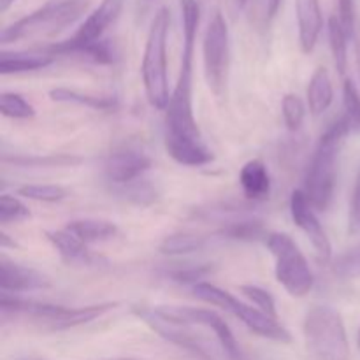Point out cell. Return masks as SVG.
I'll use <instances>...</instances> for the list:
<instances>
[{
  "mask_svg": "<svg viewBox=\"0 0 360 360\" xmlns=\"http://www.w3.org/2000/svg\"><path fill=\"white\" fill-rule=\"evenodd\" d=\"M193 60L181 58L178 81L171 94L164 120V144L169 157L186 167H202L214 160L197 125L192 97Z\"/></svg>",
  "mask_w": 360,
  "mask_h": 360,
  "instance_id": "cell-1",
  "label": "cell"
},
{
  "mask_svg": "<svg viewBox=\"0 0 360 360\" xmlns=\"http://www.w3.org/2000/svg\"><path fill=\"white\" fill-rule=\"evenodd\" d=\"M352 132V127L345 116L327 127L320 137L313 157L309 160L304 179V193L316 211H326L330 206L336 188L338 155L343 141Z\"/></svg>",
  "mask_w": 360,
  "mask_h": 360,
  "instance_id": "cell-2",
  "label": "cell"
},
{
  "mask_svg": "<svg viewBox=\"0 0 360 360\" xmlns=\"http://www.w3.org/2000/svg\"><path fill=\"white\" fill-rule=\"evenodd\" d=\"M116 306H118L116 302H101V304L69 308V306L27 301V299L16 297L14 294H4V292L0 297L4 316H25L46 330H67L84 326L112 311Z\"/></svg>",
  "mask_w": 360,
  "mask_h": 360,
  "instance_id": "cell-3",
  "label": "cell"
},
{
  "mask_svg": "<svg viewBox=\"0 0 360 360\" xmlns=\"http://www.w3.org/2000/svg\"><path fill=\"white\" fill-rule=\"evenodd\" d=\"M169 27H171V13L167 7H160L151 20L146 46H144L143 65H141L146 98L158 111H165L171 101L167 77Z\"/></svg>",
  "mask_w": 360,
  "mask_h": 360,
  "instance_id": "cell-4",
  "label": "cell"
},
{
  "mask_svg": "<svg viewBox=\"0 0 360 360\" xmlns=\"http://www.w3.org/2000/svg\"><path fill=\"white\" fill-rule=\"evenodd\" d=\"M306 350L311 360H350V343L343 316L333 306H313L302 323Z\"/></svg>",
  "mask_w": 360,
  "mask_h": 360,
  "instance_id": "cell-5",
  "label": "cell"
},
{
  "mask_svg": "<svg viewBox=\"0 0 360 360\" xmlns=\"http://www.w3.org/2000/svg\"><path fill=\"white\" fill-rule=\"evenodd\" d=\"M88 0H48L34 13L20 18L6 27L0 35L2 44L23 41V39L56 35L77 21L84 13Z\"/></svg>",
  "mask_w": 360,
  "mask_h": 360,
  "instance_id": "cell-6",
  "label": "cell"
},
{
  "mask_svg": "<svg viewBox=\"0 0 360 360\" xmlns=\"http://www.w3.org/2000/svg\"><path fill=\"white\" fill-rule=\"evenodd\" d=\"M192 288L197 299H200V301L206 302V304L217 306V308H221L225 309V311L232 313V315L238 316L252 333L259 334L260 338L278 341V343H290L292 341L290 333L278 322V319L266 315V313L260 311L259 308L245 304V302L236 299L232 294L218 288L217 285L207 283V281H200V283L193 285Z\"/></svg>",
  "mask_w": 360,
  "mask_h": 360,
  "instance_id": "cell-7",
  "label": "cell"
},
{
  "mask_svg": "<svg viewBox=\"0 0 360 360\" xmlns=\"http://www.w3.org/2000/svg\"><path fill=\"white\" fill-rule=\"evenodd\" d=\"M266 245L276 260V280L292 297H304L315 285V276L309 264L294 239L283 232H269Z\"/></svg>",
  "mask_w": 360,
  "mask_h": 360,
  "instance_id": "cell-8",
  "label": "cell"
},
{
  "mask_svg": "<svg viewBox=\"0 0 360 360\" xmlns=\"http://www.w3.org/2000/svg\"><path fill=\"white\" fill-rule=\"evenodd\" d=\"M204 74L214 97L224 98L227 94L229 67H231V35L229 25L220 11L213 14L204 34L202 42Z\"/></svg>",
  "mask_w": 360,
  "mask_h": 360,
  "instance_id": "cell-9",
  "label": "cell"
},
{
  "mask_svg": "<svg viewBox=\"0 0 360 360\" xmlns=\"http://www.w3.org/2000/svg\"><path fill=\"white\" fill-rule=\"evenodd\" d=\"M125 0H102L94 11L86 16V20L79 25L72 37L65 41L53 42V44L44 46V51L49 55L56 56H76L81 49L88 46L101 42L104 39V34L118 21L122 16Z\"/></svg>",
  "mask_w": 360,
  "mask_h": 360,
  "instance_id": "cell-10",
  "label": "cell"
},
{
  "mask_svg": "<svg viewBox=\"0 0 360 360\" xmlns=\"http://www.w3.org/2000/svg\"><path fill=\"white\" fill-rule=\"evenodd\" d=\"M157 308L158 311L164 313L165 316H169L172 320L188 323V326L206 327V329H210L214 334L217 341L220 343L221 350L225 352V355L229 359L245 360V355H243L241 347H239L232 329L213 309L192 308V306H157Z\"/></svg>",
  "mask_w": 360,
  "mask_h": 360,
  "instance_id": "cell-11",
  "label": "cell"
},
{
  "mask_svg": "<svg viewBox=\"0 0 360 360\" xmlns=\"http://www.w3.org/2000/svg\"><path fill=\"white\" fill-rule=\"evenodd\" d=\"M132 311L137 319L143 320L162 340L190 352V354L195 355L200 360H213L206 343L202 340H199L193 333H190L188 323L169 319L164 313L158 311V308H150V306H134Z\"/></svg>",
  "mask_w": 360,
  "mask_h": 360,
  "instance_id": "cell-12",
  "label": "cell"
},
{
  "mask_svg": "<svg viewBox=\"0 0 360 360\" xmlns=\"http://www.w3.org/2000/svg\"><path fill=\"white\" fill-rule=\"evenodd\" d=\"M315 207L306 197L304 190H294L290 197V214L294 224L308 236L311 241L313 248H315L316 255L320 260L327 262L333 257V245H330L329 238H327L326 229L320 224L319 217L315 213Z\"/></svg>",
  "mask_w": 360,
  "mask_h": 360,
  "instance_id": "cell-13",
  "label": "cell"
},
{
  "mask_svg": "<svg viewBox=\"0 0 360 360\" xmlns=\"http://www.w3.org/2000/svg\"><path fill=\"white\" fill-rule=\"evenodd\" d=\"M150 155L139 148L123 146L108 155L104 162V176L112 185L125 186L141 179V176L151 167Z\"/></svg>",
  "mask_w": 360,
  "mask_h": 360,
  "instance_id": "cell-14",
  "label": "cell"
},
{
  "mask_svg": "<svg viewBox=\"0 0 360 360\" xmlns=\"http://www.w3.org/2000/svg\"><path fill=\"white\" fill-rule=\"evenodd\" d=\"M51 285L48 276L32 269L28 266L7 260L2 257L0 260V288L4 294H21V292L44 290Z\"/></svg>",
  "mask_w": 360,
  "mask_h": 360,
  "instance_id": "cell-15",
  "label": "cell"
},
{
  "mask_svg": "<svg viewBox=\"0 0 360 360\" xmlns=\"http://www.w3.org/2000/svg\"><path fill=\"white\" fill-rule=\"evenodd\" d=\"M295 14H297L299 44L302 53L309 55L319 42L323 27L320 0H295Z\"/></svg>",
  "mask_w": 360,
  "mask_h": 360,
  "instance_id": "cell-16",
  "label": "cell"
},
{
  "mask_svg": "<svg viewBox=\"0 0 360 360\" xmlns=\"http://www.w3.org/2000/svg\"><path fill=\"white\" fill-rule=\"evenodd\" d=\"M44 234L53 245V248L62 257L63 262L69 264V266H94V264H97V257L88 250L86 243L81 241L67 229L46 231Z\"/></svg>",
  "mask_w": 360,
  "mask_h": 360,
  "instance_id": "cell-17",
  "label": "cell"
},
{
  "mask_svg": "<svg viewBox=\"0 0 360 360\" xmlns=\"http://www.w3.org/2000/svg\"><path fill=\"white\" fill-rule=\"evenodd\" d=\"M239 185L246 199L262 202L271 195V176L266 164L259 158L246 162L239 171Z\"/></svg>",
  "mask_w": 360,
  "mask_h": 360,
  "instance_id": "cell-18",
  "label": "cell"
},
{
  "mask_svg": "<svg viewBox=\"0 0 360 360\" xmlns=\"http://www.w3.org/2000/svg\"><path fill=\"white\" fill-rule=\"evenodd\" d=\"M53 62H55V56L49 55L42 48L32 49V51H2V55H0V72L4 76H7V74L34 72V70L46 69Z\"/></svg>",
  "mask_w": 360,
  "mask_h": 360,
  "instance_id": "cell-19",
  "label": "cell"
},
{
  "mask_svg": "<svg viewBox=\"0 0 360 360\" xmlns=\"http://www.w3.org/2000/svg\"><path fill=\"white\" fill-rule=\"evenodd\" d=\"M49 97L55 102L84 105V108L95 109V111H112V109L118 108V101H116V97H112V95L84 94V91L63 86L53 88V90L49 91Z\"/></svg>",
  "mask_w": 360,
  "mask_h": 360,
  "instance_id": "cell-20",
  "label": "cell"
},
{
  "mask_svg": "<svg viewBox=\"0 0 360 360\" xmlns=\"http://www.w3.org/2000/svg\"><path fill=\"white\" fill-rule=\"evenodd\" d=\"M306 97H308V105L311 115L319 116L330 108L334 101V90L333 83H330L329 70L326 67H319L313 72L308 90H306Z\"/></svg>",
  "mask_w": 360,
  "mask_h": 360,
  "instance_id": "cell-21",
  "label": "cell"
},
{
  "mask_svg": "<svg viewBox=\"0 0 360 360\" xmlns=\"http://www.w3.org/2000/svg\"><path fill=\"white\" fill-rule=\"evenodd\" d=\"M67 231L72 232L76 238L90 245V243L109 241L118 234L116 224L109 220H98V218H81V220H72L65 225Z\"/></svg>",
  "mask_w": 360,
  "mask_h": 360,
  "instance_id": "cell-22",
  "label": "cell"
},
{
  "mask_svg": "<svg viewBox=\"0 0 360 360\" xmlns=\"http://www.w3.org/2000/svg\"><path fill=\"white\" fill-rule=\"evenodd\" d=\"M348 41H350V37L345 32L343 25L340 23L336 14H333L329 20V44L330 51H333L334 65L341 76L347 72L348 67Z\"/></svg>",
  "mask_w": 360,
  "mask_h": 360,
  "instance_id": "cell-23",
  "label": "cell"
},
{
  "mask_svg": "<svg viewBox=\"0 0 360 360\" xmlns=\"http://www.w3.org/2000/svg\"><path fill=\"white\" fill-rule=\"evenodd\" d=\"M207 239L210 238L190 234V232H178V234L167 236L160 243V252L164 255H185V253L199 252L206 246Z\"/></svg>",
  "mask_w": 360,
  "mask_h": 360,
  "instance_id": "cell-24",
  "label": "cell"
},
{
  "mask_svg": "<svg viewBox=\"0 0 360 360\" xmlns=\"http://www.w3.org/2000/svg\"><path fill=\"white\" fill-rule=\"evenodd\" d=\"M269 232H266L260 220H238L225 225L218 236L224 239H236V241H257L260 238H267Z\"/></svg>",
  "mask_w": 360,
  "mask_h": 360,
  "instance_id": "cell-25",
  "label": "cell"
},
{
  "mask_svg": "<svg viewBox=\"0 0 360 360\" xmlns=\"http://www.w3.org/2000/svg\"><path fill=\"white\" fill-rule=\"evenodd\" d=\"M4 162H13L21 167H69L83 162V158L74 155H48V157H7L4 155Z\"/></svg>",
  "mask_w": 360,
  "mask_h": 360,
  "instance_id": "cell-26",
  "label": "cell"
},
{
  "mask_svg": "<svg viewBox=\"0 0 360 360\" xmlns=\"http://www.w3.org/2000/svg\"><path fill=\"white\" fill-rule=\"evenodd\" d=\"M0 111L4 116L13 120H28L35 116V109L23 95L14 91H4L0 97Z\"/></svg>",
  "mask_w": 360,
  "mask_h": 360,
  "instance_id": "cell-27",
  "label": "cell"
},
{
  "mask_svg": "<svg viewBox=\"0 0 360 360\" xmlns=\"http://www.w3.org/2000/svg\"><path fill=\"white\" fill-rule=\"evenodd\" d=\"M18 195L37 202H60L67 197V190L60 185H23L18 188Z\"/></svg>",
  "mask_w": 360,
  "mask_h": 360,
  "instance_id": "cell-28",
  "label": "cell"
},
{
  "mask_svg": "<svg viewBox=\"0 0 360 360\" xmlns=\"http://www.w3.org/2000/svg\"><path fill=\"white\" fill-rule=\"evenodd\" d=\"M281 112L283 122L288 130H299L306 116V105L302 98L295 94H287L281 101Z\"/></svg>",
  "mask_w": 360,
  "mask_h": 360,
  "instance_id": "cell-29",
  "label": "cell"
},
{
  "mask_svg": "<svg viewBox=\"0 0 360 360\" xmlns=\"http://www.w3.org/2000/svg\"><path fill=\"white\" fill-rule=\"evenodd\" d=\"M27 218H30V211L18 197L9 195V193H4L0 197V224H18Z\"/></svg>",
  "mask_w": 360,
  "mask_h": 360,
  "instance_id": "cell-30",
  "label": "cell"
},
{
  "mask_svg": "<svg viewBox=\"0 0 360 360\" xmlns=\"http://www.w3.org/2000/svg\"><path fill=\"white\" fill-rule=\"evenodd\" d=\"M345 118L350 123L352 130H360V90L352 79H345L343 84Z\"/></svg>",
  "mask_w": 360,
  "mask_h": 360,
  "instance_id": "cell-31",
  "label": "cell"
},
{
  "mask_svg": "<svg viewBox=\"0 0 360 360\" xmlns=\"http://www.w3.org/2000/svg\"><path fill=\"white\" fill-rule=\"evenodd\" d=\"M241 294L245 297H248L260 311H264L266 315L273 316V319H278V311H276V301H274L273 295L269 294L264 288L257 287V285H241L239 287Z\"/></svg>",
  "mask_w": 360,
  "mask_h": 360,
  "instance_id": "cell-32",
  "label": "cell"
},
{
  "mask_svg": "<svg viewBox=\"0 0 360 360\" xmlns=\"http://www.w3.org/2000/svg\"><path fill=\"white\" fill-rule=\"evenodd\" d=\"M334 274L343 280L360 276V246L347 252L334 262Z\"/></svg>",
  "mask_w": 360,
  "mask_h": 360,
  "instance_id": "cell-33",
  "label": "cell"
},
{
  "mask_svg": "<svg viewBox=\"0 0 360 360\" xmlns=\"http://www.w3.org/2000/svg\"><path fill=\"white\" fill-rule=\"evenodd\" d=\"M340 23L343 25L348 37L355 39L357 35V13H355V0H336V11Z\"/></svg>",
  "mask_w": 360,
  "mask_h": 360,
  "instance_id": "cell-34",
  "label": "cell"
},
{
  "mask_svg": "<svg viewBox=\"0 0 360 360\" xmlns=\"http://www.w3.org/2000/svg\"><path fill=\"white\" fill-rule=\"evenodd\" d=\"M348 225H350V232L360 231V169L357 172V178H355L354 192H352V200H350V217H348Z\"/></svg>",
  "mask_w": 360,
  "mask_h": 360,
  "instance_id": "cell-35",
  "label": "cell"
},
{
  "mask_svg": "<svg viewBox=\"0 0 360 360\" xmlns=\"http://www.w3.org/2000/svg\"><path fill=\"white\" fill-rule=\"evenodd\" d=\"M281 4H283V0H267V20H274L278 14V11H280Z\"/></svg>",
  "mask_w": 360,
  "mask_h": 360,
  "instance_id": "cell-36",
  "label": "cell"
},
{
  "mask_svg": "<svg viewBox=\"0 0 360 360\" xmlns=\"http://www.w3.org/2000/svg\"><path fill=\"white\" fill-rule=\"evenodd\" d=\"M354 42H355V63H357V74L360 81V37L359 35H355Z\"/></svg>",
  "mask_w": 360,
  "mask_h": 360,
  "instance_id": "cell-37",
  "label": "cell"
},
{
  "mask_svg": "<svg viewBox=\"0 0 360 360\" xmlns=\"http://www.w3.org/2000/svg\"><path fill=\"white\" fill-rule=\"evenodd\" d=\"M14 2H16V0H0V11H2V13H6V11L9 9Z\"/></svg>",
  "mask_w": 360,
  "mask_h": 360,
  "instance_id": "cell-38",
  "label": "cell"
},
{
  "mask_svg": "<svg viewBox=\"0 0 360 360\" xmlns=\"http://www.w3.org/2000/svg\"><path fill=\"white\" fill-rule=\"evenodd\" d=\"M16 360H44V359H37V357H20ZM115 360H137V359H115Z\"/></svg>",
  "mask_w": 360,
  "mask_h": 360,
  "instance_id": "cell-39",
  "label": "cell"
},
{
  "mask_svg": "<svg viewBox=\"0 0 360 360\" xmlns=\"http://www.w3.org/2000/svg\"><path fill=\"white\" fill-rule=\"evenodd\" d=\"M246 2H248V0H238L239 6H246Z\"/></svg>",
  "mask_w": 360,
  "mask_h": 360,
  "instance_id": "cell-40",
  "label": "cell"
},
{
  "mask_svg": "<svg viewBox=\"0 0 360 360\" xmlns=\"http://www.w3.org/2000/svg\"><path fill=\"white\" fill-rule=\"evenodd\" d=\"M357 345H359V348H360V327H359V333H357Z\"/></svg>",
  "mask_w": 360,
  "mask_h": 360,
  "instance_id": "cell-41",
  "label": "cell"
}]
</instances>
